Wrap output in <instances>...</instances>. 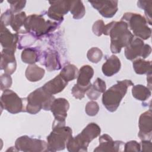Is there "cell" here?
I'll use <instances>...</instances> for the list:
<instances>
[{
  "mask_svg": "<svg viewBox=\"0 0 152 152\" xmlns=\"http://www.w3.org/2000/svg\"><path fill=\"white\" fill-rule=\"evenodd\" d=\"M134 69L137 74H145L151 72V62L138 58L133 61Z\"/></svg>",
  "mask_w": 152,
  "mask_h": 152,
  "instance_id": "obj_24",
  "label": "cell"
},
{
  "mask_svg": "<svg viewBox=\"0 0 152 152\" xmlns=\"http://www.w3.org/2000/svg\"><path fill=\"white\" fill-rule=\"evenodd\" d=\"M72 132L71 128L65 125L53 127L52 131L46 138L49 151L64 150L72 137Z\"/></svg>",
  "mask_w": 152,
  "mask_h": 152,
  "instance_id": "obj_7",
  "label": "cell"
},
{
  "mask_svg": "<svg viewBox=\"0 0 152 152\" xmlns=\"http://www.w3.org/2000/svg\"><path fill=\"white\" fill-rule=\"evenodd\" d=\"M15 148L17 151H49L48 144L45 141L33 138L27 135H23L18 138L15 142Z\"/></svg>",
  "mask_w": 152,
  "mask_h": 152,
  "instance_id": "obj_9",
  "label": "cell"
},
{
  "mask_svg": "<svg viewBox=\"0 0 152 152\" xmlns=\"http://www.w3.org/2000/svg\"><path fill=\"white\" fill-rule=\"evenodd\" d=\"M138 137L141 140H151L152 112L151 109L142 113L139 118Z\"/></svg>",
  "mask_w": 152,
  "mask_h": 152,
  "instance_id": "obj_13",
  "label": "cell"
},
{
  "mask_svg": "<svg viewBox=\"0 0 152 152\" xmlns=\"http://www.w3.org/2000/svg\"><path fill=\"white\" fill-rule=\"evenodd\" d=\"M1 106L2 109L12 114L26 112V98H20L12 90L6 89L1 97Z\"/></svg>",
  "mask_w": 152,
  "mask_h": 152,
  "instance_id": "obj_8",
  "label": "cell"
},
{
  "mask_svg": "<svg viewBox=\"0 0 152 152\" xmlns=\"http://www.w3.org/2000/svg\"><path fill=\"white\" fill-rule=\"evenodd\" d=\"M49 2L50 6L47 12L48 16L50 18L61 23L64 20V15L69 11L70 1H53Z\"/></svg>",
  "mask_w": 152,
  "mask_h": 152,
  "instance_id": "obj_12",
  "label": "cell"
},
{
  "mask_svg": "<svg viewBox=\"0 0 152 152\" xmlns=\"http://www.w3.org/2000/svg\"><path fill=\"white\" fill-rule=\"evenodd\" d=\"M21 60L24 63L29 65L34 64L39 60V55L37 50L32 48H25L21 53Z\"/></svg>",
  "mask_w": 152,
  "mask_h": 152,
  "instance_id": "obj_26",
  "label": "cell"
},
{
  "mask_svg": "<svg viewBox=\"0 0 152 152\" xmlns=\"http://www.w3.org/2000/svg\"><path fill=\"white\" fill-rule=\"evenodd\" d=\"M126 23L128 28L133 32L134 36L142 40H147L150 37L151 30L148 26L146 19L140 14L135 12H125L121 20Z\"/></svg>",
  "mask_w": 152,
  "mask_h": 152,
  "instance_id": "obj_6",
  "label": "cell"
},
{
  "mask_svg": "<svg viewBox=\"0 0 152 152\" xmlns=\"http://www.w3.org/2000/svg\"><path fill=\"white\" fill-rule=\"evenodd\" d=\"M78 71L76 66L73 64H68L62 69L59 74L65 81L68 82L77 78Z\"/></svg>",
  "mask_w": 152,
  "mask_h": 152,
  "instance_id": "obj_29",
  "label": "cell"
},
{
  "mask_svg": "<svg viewBox=\"0 0 152 152\" xmlns=\"http://www.w3.org/2000/svg\"><path fill=\"white\" fill-rule=\"evenodd\" d=\"M103 34L110 36V48L113 53H120L122 48L126 47L134 37L126 23L122 20L112 21L105 25Z\"/></svg>",
  "mask_w": 152,
  "mask_h": 152,
  "instance_id": "obj_1",
  "label": "cell"
},
{
  "mask_svg": "<svg viewBox=\"0 0 152 152\" xmlns=\"http://www.w3.org/2000/svg\"><path fill=\"white\" fill-rule=\"evenodd\" d=\"M132 94L136 99L145 101L151 96V93L149 88L141 84H137L132 87Z\"/></svg>",
  "mask_w": 152,
  "mask_h": 152,
  "instance_id": "obj_25",
  "label": "cell"
},
{
  "mask_svg": "<svg viewBox=\"0 0 152 152\" xmlns=\"http://www.w3.org/2000/svg\"><path fill=\"white\" fill-rule=\"evenodd\" d=\"M69 108L68 101L64 98L55 99L50 107V111L54 116L52 128L56 126L65 125V119Z\"/></svg>",
  "mask_w": 152,
  "mask_h": 152,
  "instance_id": "obj_11",
  "label": "cell"
},
{
  "mask_svg": "<svg viewBox=\"0 0 152 152\" xmlns=\"http://www.w3.org/2000/svg\"><path fill=\"white\" fill-rule=\"evenodd\" d=\"M92 7L97 10L102 16L105 18L113 17L118 11L117 1H89Z\"/></svg>",
  "mask_w": 152,
  "mask_h": 152,
  "instance_id": "obj_15",
  "label": "cell"
},
{
  "mask_svg": "<svg viewBox=\"0 0 152 152\" xmlns=\"http://www.w3.org/2000/svg\"><path fill=\"white\" fill-rule=\"evenodd\" d=\"M10 4V10L13 13H17L21 11L25 7L26 1H8Z\"/></svg>",
  "mask_w": 152,
  "mask_h": 152,
  "instance_id": "obj_34",
  "label": "cell"
},
{
  "mask_svg": "<svg viewBox=\"0 0 152 152\" xmlns=\"http://www.w3.org/2000/svg\"><path fill=\"white\" fill-rule=\"evenodd\" d=\"M99 110V106L98 103L94 100L88 102L85 108L86 113L87 115L90 116H94L97 114Z\"/></svg>",
  "mask_w": 152,
  "mask_h": 152,
  "instance_id": "obj_32",
  "label": "cell"
},
{
  "mask_svg": "<svg viewBox=\"0 0 152 152\" xmlns=\"http://www.w3.org/2000/svg\"><path fill=\"white\" fill-rule=\"evenodd\" d=\"M58 26L57 22L45 20L42 15L31 14L28 16L24 23V30L33 37H40L53 31Z\"/></svg>",
  "mask_w": 152,
  "mask_h": 152,
  "instance_id": "obj_5",
  "label": "cell"
},
{
  "mask_svg": "<svg viewBox=\"0 0 152 152\" xmlns=\"http://www.w3.org/2000/svg\"><path fill=\"white\" fill-rule=\"evenodd\" d=\"M134 86L130 80L118 81L116 84L106 90L102 96V103L106 109L113 112L116 110L120 103L127 92L129 86Z\"/></svg>",
  "mask_w": 152,
  "mask_h": 152,
  "instance_id": "obj_3",
  "label": "cell"
},
{
  "mask_svg": "<svg viewBox=\"0 0 152 152\" xmlns=\"http://www.w3.org/2000/svg\"><path fill=\"white\" fill-rule=\"evenodd\" d=\"M124 151H140V144L136 141L132 140L124 144Z\"/></svg>",
  "mask_w": 152,
  "mask_h": 152,
  "instance_id": "obj_36",
  "label": "cell"
},
{
  "mask_svg": "<svg viewBox=\"0 0 152 152\" xmlns=\"http://www.w3.org/2000/svg\"><path fill=\"white\" fill-rule=\"evenodd\" d=\"M103 52L97 47H93L90 49L87 53V57L88 59L92 63L97 64L102 58Z\"/></svg>",
  "mask_w": 152,
  "mask_h": 152,
  "instance_id": "obj_31",
  "label": "cell"
},
{
  "mask_svg": "<svg viewBox=\"0 0 152 152\" xmlns=\"http://www.w3.org/2000/svg\"><path fill=\"white\" fill-rule=\"evenodd\" d=\"M14 17V13L10 9L7 10L1 16V25L5 27L11 25Z\"/></svg>",
  "mask_w": 152,
  "mask_h": 152,
  "instance_id": "obj_33",
  "label": "cell"
},
{
  "mask_svg": "<svg viewBox=\"0 0 152 152\" xmlns=\"http://www.w3.org/2000/svg\"><path fill=\"white\" fill-rule=\"evenodd\" d=\"M106 86L104 81L97 78L91 87L87 91L86 94L89 99L95 100L100 97L101 93H103L106 91Z\"/></svg>",
  "mask_w": 152,
  "mask_h": 152,
  "instance_id": "obj_22",
  "label": "cell"
},
{
  "mask_svg": "<svg viewBox=\"0 0 152 152\" xmlns=\"http://www.w3.org/2000/svg\"><path fill=\"white\" fill-rule=\"evenodd\" d=\"M15 52L3 49L1 52V69H3L5 74H12L17 68V62L14 55Z\"/></svg>",
  "mask_w": 152,
  "mask_h": 152,
  "instance_id": "obj_16",
  "label": "cell"
},
{
  "mask_svg": "<svg viewBox=\"0 0 152 152\" xmlns=\"http://www.w3.org/2000/svg\"><path fill=\"white\" fill-rule=\"evenodd\" d=\"M87 92V90L79 87L76 84L72 87L71 89V93L72 96L77 99H82L85 96V93Z\"/></svg>",
  "mask_w": 152,
  "mask_h": 152,
  "instance_id": "obj_38",
  "label": "cell"
},
{
  "mask_svg": "<svg viewBox=\"0 0 152 152\" xmlns=\"http://www.w3.org/2000/svg\"><path fill=\"white\" fill-rule=\"evenodd\" d=\"M121 67L120 59L114 55H111L103 64L102 70L106 77H111L118 73Z\"/></svg>",
  "mask_w": 152,
  "mask_h": 152,
  "instance_id": "obj_20",
  "label": "cell"
},
{
  "mask_svg": "<svg viewBox=\"0 0 152 152\" xmlns=\"http://www.w3.org/2000/svg\"><path fill=\"white\" fill-rule=\"evenodd\" d=\"M104 26L105 25L103 20H97L94 23L92 27V31L95 35L100 36L103 33Z\"/></svg>",
  "mask_w": 152,
  "mask_h": 152,
  "instance_id": "obj_35",
  "label": "cell"
},
{
  "mask_svg": "<svg viewBox=\"0 0 152 152\" xmlns=\"http://www.w3.org/2000/svg\"><path fill=\"white\" fill-rule=\"evenodd\" d=\"M99 145L94 150V151H121V148L124 147V143L121 141H113L110 136L103 134L99 139Z\"/></svg>",
  "mask_w": 152,
  "mask_h": 152,
  "instance_id": "obj_14",
  "label": "cell"
},
{
  "mask_svg": "<svg viewBox=\"0 0 152 152\" xmlns=\"http://www.w3.org/2000/svg\"><path fill=\"white\" fill-rule=\"evenodd\" d=\"M43 64L49 71L59 70L61 68L59 56L57 52L53 50H49L44 54Z\"/></svg>",
  "mask_w": 152,
  "mask_h": 152,
  "instance_id": "obj_21",
  "label": "cell"
},
{
  "mask_svg": "<svg viewBox=\"0 0 152 152\" xmlns=\"http://www.w3.org/2000/svg\"><path fill=\"white\" fill-rule=\"evenodd\" d=\"M69 11L74 19L82 18L86 14V9L81 1H70Z\"/></svg>",
  "mask_w": 152,
  "mask_h": 152,
  "instance_id": "obj_27",
  "label": "cell"
},
{
  "mask_svg": "<svg viewBox=\"0 0 152 152\" xmlns=\"http://www.w3.org/2000/svg\"><path fill=\"white\" fill-rule=\"evenodd\" d=\"M45 69L39 67L36 64L29 65L25 72L26 78L31 82H37L40 81L44 77Z\"/></svg>",
  "mask_w": 152,
  "mask_h": 152,
  "instance_id": "obj_23",
  "label": "cell"
},
{
  "mask_svg": "<svg viewBox=\"0 0 152 152\" xmlns=\"http://www.w3.org/2000/svg\"><path fill=\"white\" fill-rule=\"evenodd\" d=\"M140 146L141 151H151V142L150 140H142Z\"/></svg>",
  "mask_w": 152,
  "mask_h": 152,
  "instance_id": "obj_39",
  "label": "cell"
},
{
  "mask_svg": "<svg viewBox=\"0 0 152 152\" xmlns=\"http://www.w3.org/2000/svg\"><path fill=\"white\" fill-rule=\"evenodd\" d=\"M18 40V36L17 33H11V31L6 28V27L1 25L0 42L3 49L15 52Z\"/></svg>",
  "mask_w": 152,
  "mask_h": 152,
  "instance_id": "obj_17",
  "label": "cell"
},
{
  "mask_svg": "<svg viewBox=\"0 0 152 152\" xmlns=\"http://www.w3.org/2000/svg\"><path fill=\"white\" fill-rule=\"evenodd\" d=\"M100 126L94 122L88 124L78 135L71 137L66 145L67 150L70 152L87 151L90 142L97 138L100 134Z\"/></svg>",
  "mask_w": 152,
  "mask_h": 152,
  "instance_id": "obj_2",
  "label": "cell"
},
{
  "mask_svg": "<svg viewBox=\"0 0 152 152\" xmlns=\"http://www.w3.org/2000/svg\"><path fill=\"white\" fill-rule=\"evenodd\" d=\"M55 99V97L47 93L42 87L38 88L26 98V112L34 115L41 109L50 110Z\"/></svg>",
  "mask_w": 152,
  "mask_h": 152,
  "instance_id": "obj_4",
  "label": "cell"
},
{
  "mask_svg": "<svg viewBox=\"0 0 152 152\" xmlns=\"http://www.w3.org/2000/svg\"><path fill=\"white\" fill-rule=\"evenodd\" d=\"M151 52V46L148 44H145L142 39L137 37L133 38L124 50L125 56L128 60H134L139 56L145 59L150 55Z\"/></svg>",
  "mask_w": 152,
  "mask_h": 152,
  "instance_id": "obj_10",
  "label": "cell"
},
{
  "mask_svg": "<svg viewBox=\"0 0 152 152\" xmlns=\"http://www.w3.org/2000/svg\"><path fill=\"white\" fill-rule=\"evenodd\" d=\"M93 75L94 69L91 66L88 65H83L78 71L76 84L87 91L92 85L90 80Z\"/></svg>",
  "mask_w": 152,
  "mask_h": 152,
  "instance_id": "obj_18",
  "label": "cell"
},
{
  "mask_svg": "<svg viewBox=\"0 0 152 152\" xmlns=\"http://www.w3.org/2000/svg\"><path fill=\"white\" fill-rule=\"evenodd\" d=\"M137 6L144 10L145 12V18L147 23L151 25V9H152V1H138L137 2Z\"/></svg>",
  "mask_w": 152,
  "mask_h": 152,
  "instance_id": "obj_30",
  "label": "cell"
},
{
  "mask_svg": "<svg viewBox=\"0 0 152 152\" xmlns=\"http://www.w3.org/2000/svg\"><path fill=\"white\" fill-rule=\"evenodd\" d=\"M12 85V78L10 75L4 74L1 76V90L8 89Z\"/></svg>",
  "mask_w": 152,
  "mask_h": 152,
  "instance_id": "obj_37",
  "label": "cell"
},
{
  "mask_svg": "<svg viewBox=\"0 0 152 152\" xmlns=\"http://www.w3.org/2000/svg\"><path fill=\"white\" fill-rule=\"evenodd\" d=\"M67 84L68 82L60 74H58L52 80L45 83L42 86V88L49 94L53 95L61 92L66 87Z\"/></svg>",
  "mask_w": 152,
  "mask_h": 152,
  "instance_id": "obj_19",
  "label": "cell"
},
{
  "mask_svg": "<svg viewBox=\"0 0 152 152\" xmlns=\"http://www.w3.org/2000/svg\"><path fill=\"white\" fill-rule=\"evenodd\" d=\"M26 18V12L24 11L14 15V17L10 26L12 30L17 32V33H24L22 28L24 27V23Z\"/></svg>",
  "mask_w": 152,
  "mask_h": 152,
  "instance_id": "obj_28",
  "label": "cell"
}]
</instances>
